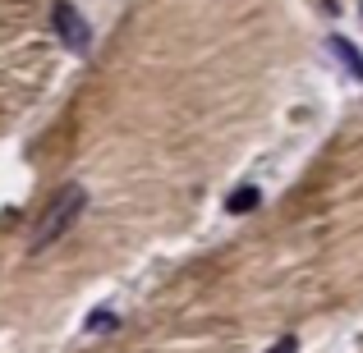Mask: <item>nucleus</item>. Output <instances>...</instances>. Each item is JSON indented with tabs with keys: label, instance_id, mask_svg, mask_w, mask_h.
I'll return each instance as SVG.
<instances>
[{
	"label": "nucleus",
	"instance_id": "f257e3e1",
	"mask_svg": "<svg viewBox=\"0 0 363 353\" xmlns=\"http://www.w3.org/2000/svg\"><path fill=\"white\" fill-rule=\"evenodd\" d=\"M83 212H88V188L83 184H65L60 193L51 197V207L42 212V225H37V234H33V253H42V248H51L55 238H65Z\"/></svg>",
	"mask_w": 363,
	"mask_h": 353
},
{
	"label": "nucleus",
	"instance_id": "f03ea898",
	"mask_svg": "<svg viewBox=\"0 0 363 353\" xmlns=\"http://www.w3.org/2000/svg\"><path fill=\"white\" fill-rule=\"evenodd\" d=\"M51 28H55V37H60L65 46H69L74 55H83L92 46V33H88V23H83V14L69 5V0H60V5L51 9Z\"/></svg>",
	"mask_w": 363,
	"mask_h": 353
},
{
	"label": "nucleus",
	"instance_id": "7ed1b4c3",
	"mask_svg": "<svg viewBox=\"0 0 363 353\" xmlns=\"http://www.w3.org/2000/svg\"><path fill=\"white\" fill-rule=\"evenodd\" d=\"M257 207H262V188L257 184H240L225 197V216H248V212H257Z\"/></svg>",
	"mask_w": 363,
	"mask_h": 353
},
{
	"label": "nucleus",
	"instance_id": "20e7f679",
	"mask_svg": "<svg viewBox=\"0 0 363 353\" xmlns=\"http://www.w3.org/2000/svg\"><path fill=\"white\" fill-rule=\"evenodd\" d=\"M327 46H331V55H336V60L350 69V79H359V83H363V55H359V46H354V42H345V37H331Z\"/></svg>",
	"mask_w": 363,
	"mask_h": 353
},
{
	"label": "nucleus",
	"instance_id": "39448f33",
	"mask_svg": "<svg viewBox=\"0 0 363 353\" xmlns=\"http://www.w3.org/2000/svg\"><path fill=\"white\" fill-rule=\"evenodd\" d=\"M116 326H120V312L116 308H92L88 321H83V330H88V335H111Z\"/></svg>",
	"mask_w": 363,
	"mask_h": 353
},
{
	"label": "nucleus",
	"instance_id": "423d86ee",
	"mask_svg": "<svg viewBox=\"0 0 363 353\" xmlns=\"http://www.w3.org/2000/svg\"><path fill=\"white\" fill-rule=\"evenodd\" d=\"M267 353H299V340H294V335H281V340H276V345L267 349Z\"/></svg>",
	"mask_w": 363,
	"mask_h": 353
}]
</instances>
